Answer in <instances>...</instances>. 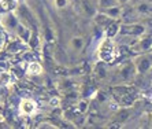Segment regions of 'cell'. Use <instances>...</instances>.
<instances>
[{"label": "cell", "mask_w": 152, "mask_h": 129, "mask_svg": "<svg viewBox=\"0 0 152 129\" xmlns=\"http://www.w3.org/2000/svg\"><path fill=\"white\" fill-rule=\"evenodd\" d=\"M133 67H134V72L137 74H147V73H149V70L152 67V61L149 54L142 52L138 56H136L133 59Z\"/></svg>", "instance_id": "6da1fadb"}, {"label": "cell", "mask_w": 152, "mask_h": 129, "mask_svg": "<svg viewBox=\"0 0 152 129\" xmlns=\"http://www.w3.org/2000/svg\"><path fill=\"white\" fill-rule=\"evenodd\" d=\"M119 33L124 36H129V37H140L145 33V26L142 23H129V25H122L119 26Z\"/></svg>", "instance_id": "7a4b0ae2"}, {"label": "cell", "mask_w": 152, "mask_h": 129, "mask_svg": "<svg viewBox=\"0 0 152 129\" xmlns=\"http://www.w3.org/2000/svg\"><path fill=\"white\" fill-rule=\"evenodd\" d=\"M151 47H152V39L149 34H142V36L137 37L134 44H132V50L136 51V52H149L151 51Z\"/></svg>", "instance_id": "3957f363"}, {"label": "cell", "mask_w": 152, "mask_h": 129, "mask_svg": "<svg viewBox=\"0 0 152 129\" xmlns=\"http://www.w3.org/2000/svg\"><path fill=\"white\" fill-rule=\"evenodd\" d=\"M1 23H3V26L7 30H10V32H17L18 26L21 25L19 23V19H18V17L14 14V12H7V14L1 15Z\"/></svg>", "instance_id": "277c9868"}, {"label": "cell", "mask_w": 152, "mask_h": 129, "mask_svg": "<svg viewBox=\"0 0 152 129\" xmlns=\"http://www.w3.org/2000/svg\"><path fill=\"white\" fill-rule=\"evenodd\" d=\"M19 111L22 115H33L37 111V103L33 99H22L19 103Z\"/></svg>", "instance_id": "5b68a950"}, {"label": "cell", "mask_w": 152, "mask_h": 129, "mask_svg": "<svg viewBox=\"0 0 152 129\" xmlns=\"http://www.w3.org/2000/svg\"><path fill=\"white\" fill-rule=\"evenodd\" d=\"M85 44H86V40L84 36H73L69 41V48L75 54H80L84 50Z\"/></svg>", "instance_id": "8992f818"}, {"label": "cell", "mask_w": 152, "mask_h": 129, "mask_svg": "<svg viewBox=\"0 0 152 129\" xmlns=\"http://www.w3.org/2000/svg\"><path fill=\"white\" fill-rule=\"evenodd\" d=\"M81 8L85 12V15H88L91 18H93L99 12V7H97V4H95L93 0H81Z\"/></svg>", "instance_id": "52a82bcc"}, {"label": "cell", "mask_w": 152, "mask_h": 129, "mask_svg": "<svg viewBox=\"0 0 152 129\" xmlns=\"http://www.w3.org/2000/svg\"><path fill=\"white\" fill-rule=\"evenodd\" d=\"M103 14H106L107 17L111 19H118L122 17L124 10H122V7H121L119 4H117V6H113V7L104 8V10H103Z\"/></svg>", "instance_id": "ba28073f"}, {"label": "cell", "mask_w": 152, "mask_h": 129, "mask_svg": "<svg viewBox=\"0 0 152 129\" xmlns=\"http://www.w3.org/2000/svg\"><path fill=\"white\" fill-rule=\"evenodd\" d=\"M134 11L138 15L148 17V15H151V12H152V6L149 1H141V3H138L134 7Z\"/></svg>", "instance_id": "9c48e42d"}, {"label": "cell", "mask_w": 152, "mask_h": 129, "mask_svg": "<svg viewBox=\"0 0 152 129\" xmlns=\"http://www.w3.org/2000/svg\"><path fill=\"white\" fill-rule=\"evenodd\" d=\"M42 73V66L39 62H30L26 66V74L28 75H40Z\"/></svg>", "instance_id": "30bf717a"}, {"label": "cell", "mask_w": 152, "mask_h": 129, "mask_svg": "<svg viewBox=\"0 0 152 129\" xmlns=\"http://www.w3.org/2000/svg\"><path fill=\"white\" fill-rule=\"evenodd\" d=\"M134 67H133V63L132 64H124L122 66V70H121V77L124 80H127L130 78L132 74H134Z\"/></svg>", "instance_id": "8fae6325"}, {"label": "cell", "mask_w": 152, "mask_h": 129, "mask_svg": "<svg viewBox=\"0 0 152 129\" xmlns=\"http://www.w3.org/2000/svg\"><path fill=\"white\" fill-rule=\"evenodd\" d=\"M113 6H117L115 0H97V7L103 8V10L108 7H113Z\"/></svg>", "instance_id": "7c38bea8"}, {"label": "cell", "mask_w": 152, "mask_h": 129, "mask_svg": "<svg viewBox=\"0 0 152 129\" xmlns=\"http://www.w3.org/2000/svg\"><path fill=\"white\" fill-rule=\"evenodd\" d=\"M53 6L58 8V10H63L69 6V0H53Z\"/></svg>", "instance_id": "4fadbf2b"}, {"label": "cell", "mask_w": 152, "mask_h": 129, "mask_svg": "<svg viewBox=\"0 0 152 129\" xmlns=\"http://www.w3.org/2000/svg\"><path fill=\"white\" fill-rule=\"evenodd\" d=\"M10 81V74L7 72H4L0 74V85H6Z\"/></svg>", "instance_id": "5bb4252c"}, {"label": "cell", "mask_w": 152, "mask_h": 129, "mask_svg": "<svg viewBox=\"0 0 152 129\" xmlns=\"http://www.w3.org/2000/svg\"><path fill=\"white\" fill-rule=\"evenodd\" d=\"M39 129H42V128H51V129H55L56 126L55 125H51V124H45V122H42V124H40L39 126H37Z\"/></svg>", "instance_id": "9a60e30c"}, {"label": "cell", "mask_w": 152, "mask_h": 129, "mask_svg": "<svg viewBox=\"0 0 152 129\" xmlns=\"http://www.w3.org/2000/svg\"><path fill=\"white\" fill-rule=\"evenodd\" d=\"M78 106H80V111H82V113H84L85 110H86V107H88V103H86V102H80V103H78Z\"/></svg>", "instance_id": "2e32d148"}, {"label": "cell", "mask_w": 152, "mask_h": 129, "mask_svg": "<svg viewBox=\"0 0 152 129\" xmlns=\"http://www.w3.org/2000/svg\"><path fill=\"white\" fill-rule=\"evenodd\" d=\"M117 1V4H119V6H124V4H127L130 0H115Z\"/></svg>", "instance_id": "e0dca14e"}, {"label": "cell", "mask_w": 152, "mask_h": 129, "mask_svg": "<svg viewBox=\"0 0 152 129\" xmlns=\"http://www.w3.org/2000/svg\"><path fill=\"white\" fill-rule=\"evenodd\" d=\"M1 45H3V40H1V37H0V48H1Z\"/></svg>", "instance_id": "ac0fdd59"}]
</instances>
